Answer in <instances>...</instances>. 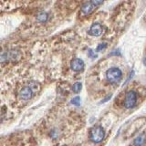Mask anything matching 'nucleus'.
Returning <instances> with one entry per match:
<instances>
[{"label": "nucleus", "mask_w": 146, "mask_h": 146, "mask_svg": "<svg viewBox=\"0 0 146 146\" xmlns=\"http://www.w3.org/2000/svg\"><path fill=\"white\" fill-rule=\"evenodd\" d=\"M32 95H33V90H32V89L29 86L23 87L19 90V97L22 100H29L32 97Z\"/></svg>", "instance_id": "obj_7"}, {"label": "nucleus", "mask_w": 146, "mask_h": 146, "mask_svg": "<svg viewBox=\"0 0 146 146\" xmlns=\"http://www.w3.org/2000/svg\"><path fill=\"white\" fill-rule=\"evenodd\" d=\"M50 136H51L52 138H55V137H56V131H52L51 132H50Z\"/></svg>", "instance_id": "obj_17"}, {"label": "nucleus", "mask_w": 146, "mask_h": 146, "mask_svg": "<svg viewBox=\"0 0 146 146\" xmlns=\"http://www.w3.org/2000/svg\"><path fill=\"white\" fill-rule=\"evenodd\" d=\"M122 78V72L119 68L113 67L106 71V79L111 83H117Z\"/></svg>", "instance_id": "obj_2"}, {"label": "nucleus", "mask_w": 146, "mask_h": 146, "mask_svg": "<svg viewBox=\"0 0 146 146\" xmlns=\"http://www.w3.org/2000/svg\"><path fill=\"white\" fill-rule=\"evenodd\" d=\"M102 30H103L102 26L100 25L99 22H94L93 24L91 25L90 29L89 30V34L93 36H99L102 35Z\"/></svg>", "instance_id": "obj_6"}, {"label": "nucleus", "mask_w": 146, "mask_h": 146, "mask_svg": "<svg viewBox=\"0 0 146 146\" xmlns=\"http://www.w3.org/2000/svg\"><path fill=\"white\" fill-rule=\"evenodd\" d=\"M81 88H82V84L80 82H76V83L73 84L72 86V90L74 91L75 93H78L81 90Z\"/></svg>", "instance_id": "obj_10"}, {"label": "nucleus", "mask_w": 146, "mask_h": 146, "mask_svg": "<svg viewBox=\"0 0 146 146\" xmlns=\"http://www.w3.org/2000/svg\"><path fill=\"white\" fill-rule=\"evenodd\" d=\"M112 97V95L111 94H109L108 96H106V97H105L103 100H102V102H100V103H103V102H108V100L111 99Z\"/></svg>", "instance_id": "obj_14"}, {"label": "nucleus", "mask_w": 146, "mask_h": 146, "mask_svg": "<svg viewBox=\"0 0 146 146\" xmlns=\"http://www.w3.org/2000/svg\"><path fill=\"white\" fill-rule=\"evenodd\" d=\"M103 2L102 1H88L83 3V5L80 7V14H82L83 16L89 15L91 11L93 10L95 7H97L100 5H102Z\"/></svg>", "instance_id": "obj_4"}, {"label": "nucleus", "mask_w": 146, "mask_h": 146, "mask_svg": "<svg viewBox=\"0 0 146 146\" xmlns=\"http://www.w3.org/2000/svg\"><path fill=\"white\" fill-rule=\"evenodd\" d=\"M88 55H89V57H90V58H95V57H96V55L94 54V51H92L91 49L89 50Z\"/></svg>", "instance_id": "obj_15"}, {"label": "nucleus", "mask_w": 146, "mask_h": 146, "mask_svg": "<svg viewBox=\"0 0 146 146\" xmlns=\"http://www.w3.org/2000/svg\"><path fill=\"white\" fill-rule=\"evenodd\" d=\"M106 47H107V44H106V43H100V44H99V45L97 46V48H96V52L100 51V50L104 49Z\"/></svg>", "instance_id": "obj_12"}, {"label": "nucleus", "mask_w": 146, "mask_h": 146, "mask_svg": "<svg viewBox=\"0 0 146 146\" xmlns=\"http://www.w3.org/2000/svg\"><path fill=\"white\" fill-rule=\"evenodd\" d=\"M146 141V137L144 134H141L138 137H136L133 141V144L134 146H143Z\"/></svg>", "instance_id": "obj_9"}, {"label": "nucleus", "mask_w": 146, "mask_h": 146, "mask_svg": "<svg viewBox=\"0 0 146 146\" xmlns=\"http://www.w3.org/2000/svg\"><path fill=\"white\" fill-rule=\"evenodd\" d=\"M111 55H120V51L119 50H114V52L110 53V56H111Z\"/></svg>", "instance_id": "obj_16"}, {"label": "nucleus", "mask_w": 146, "mask_h": 146, "mask_svg": "<svg viewBox=\"0 0 146 146\" xmlns=\"http://www.w3.org/2000/svg\"><path fill=\"white\" fill-rule=\"evenodd\" d=\"M105 137V131L104 129L100 125L94 126L90 131V139L94 143H99Z\"/></svg>", "instance_id": "obj_1"}, {"label": "nucleus", "mask_w": 146, "mask_h": 146, "mask_svg": "<svg viewBox=\"0 0 146 146\" xmlns=\"http://www.w3.org/2000/svg\"><path fill=\"white\" fill-rule=\"evenodd\" d=\"M137 99H138V96H137V93L135 91L129 90L126 93L124 100H123V106L126 109L133 108L137 103Z\"/></svg>", "instance_id": "obj_3"}, {"label": "nucleus", "mask_w": 146, "mask_h": 146, "mask_svg": "<svg viewBox=\"0 0 146 146\" xmlns=\"http://www.w3.org/2000/svg\"><path fill=\"white\" fill-rule=\"evenodd\" d=\"M84 66H85L84 61L82 60V59L78 58H73L70 62V67L72 68V70H74L76 72H80L81 70H83Z\"/></svg>", "instance_id": "obj_5"}, {"label": "nucleus", "mask_w": 146, "mask_h": 146, "mask_svg": "<svg viewBox=\"0 0 146 146\" xmlns=\"http://www.w3.org/2000/svg\"><path fill=\"white\" fill-rule=\"evenodd\" d=\"M27 86L30 87L32 90H36V89L38 88V84L36 83V81H30V82H29V85H27Z\"/></svg>", "instance_id": "obj_13"}, {"label": "nucleus", "mask_w": 146, "mask_h": 146, "mask_svg": "<svg viewBox=\"0 0 146 146\" xmlns=\"http://www.w3.org/2000/svg\"><path fill=\"white\" fill-rule=\"evenodd\" d=\"M71 103L73 105H76V106H79V105L80 104V98L79 97V96H76L75 98H73L71 100Z\"/></svg>", "instance_id": "obj_11"}, {"label": "nucleus", "mask_w": 146, "mask_h": 146, "mask_svg": "<svg viewBox=\"0 0 146 146\" xmlns=\"http://www.w3.org/2000/svg\"><path fill=\"white\" fill-rule=\"evenodd\" d=\"M48 14L46 12V11H39L38 14H36V20L38 22H41V23H45L47 22L48 19Z\"/></svg>", "instance_id": "obj_8"}]
</instances>
